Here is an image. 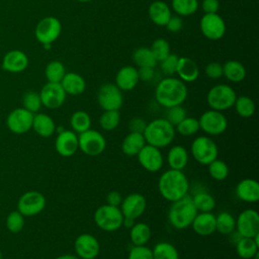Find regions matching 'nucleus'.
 I'll return each instance as SVG.
<instances>
[{
    "instance_id": "b1692460",
    "label": "nucleus",
    "mask_w": 259,
    "mask_h": 259,
    "mask_svg": "<svg viewBox=\"0 0 259 259\" xmlns=\"http://www.w3.org/2000/svg\"><path fill=\"white\" fill-rule=\"evenodd\" d=\"M191 227L199 236H209L215 232V214L211 211L197 212Z\"/></svg>"
},
{
    "instance_id": "a19ab883",
    "label": "nucleus",
    "mask_w": 259,
    "mask_h": 259,
    "mask_svg": "<svg viewBox=\"0 0 259 259\" xmlns=\"http://www.w3.org/2000/svg\"><path fill=\"white\" fill-rule=\"evenodd\" d=\"M120 121L119 110H103L99 117V125L102 130L110 132L115 130Z\"/></svg>"
},
{
    "instance_id": "ddd939ff",
    "label": "nucleus",
    "mask_w": 259,
    "mask_h": 259,
    "mask_svg": "<svg viewBox=\"0 0 259 259\" xmlns=\"http://www.w3.org/2000/svg\"><path fill=\"white\" fill-rule=\"evenodd\" d=\"M236 231L245 238H254L259 235V213L253 208L241 211L236 219Z\"/></svg>"
},
{
    "instance_id": "7ed1b4c3",
    "label": "nucleus",
    "mask_w": 259,
    "mask_h": 259,
    "mask_svg": "<svg viewBox=\"0 0 259 259\" xmlns=\"http://www.w3.org/2000/svg\"><path fill=\"white\" fill-rule=\"evenodd\" d=\"M175 134V126L165 118H156L148 122L143 133L146 143L158 149L169 146L173 142Z\"/></svg>"
},
{
    "instance_id": "f8f14e48",
    "label": "nucleus",
    "mask_w": 259,
    "mask_h": 259,
    "mask_svg": "<svg viewBox=\"0 0 259 259\" xmlns=\"http://www.w3.org/2000/svg\"><path fill=\"white\" fill-rule=\"evenodd\" d=\"M46 206V197L36 190L23 193L17 201V210L23 217H34L40 213Z\"/></svg>"
},
{
    "instance_id": "393cba45",
    "label": "nucleus",
    "mask_w": 259,
    "mask_h": 259,
    "mask_svg": "<svg viewBox=\"0 0 259 259\" xmlns=\"http://www.w3.org/2000/svg\"><path fill=\"white\" fill-rule=\"evenodd\" d=\"M60 84L66 94L74 96L82 94L86 88V82L84 78L75 72L66 73Z\"/></svg>"
},
{
    "instance_id": "2f4dec72",
    "label": "nucleus",
    "mask_w": 259,
    "mask_h": 259,
    "mask_svg": "<svg viewBox=\"0 0 259 259\" xmlns=\"http://www.w3.org/2000/svg\"><path fill=\"white\" fill-rule=\"evenodd\" d=\"M223 76L231 82L239 83L245 79L246 69L242 63L231 60L223 65Z\"/></svg>"
},
{
    "instance_id": "a878e982",
    "label": "nucleus",
    "mask_w": 259,
    "mask_h": 259,
    "mask_svg": "<svg viewBox=\"0 0 259 259\" xmlns=\"http://www.w3.org/2000/svg\"><path fill=\"white\" fill-rule=\"evenodd\" d=\"M176 73L179 76L181 81L185 82H193L198 78L199 69L196 63L187 57H180L177 64Z\"/></svg>"
},
{
    "instance_id": "6e6552de",
    "label": "nucleus",
    "mask_w": 259,
    "mask_h": 259,
    "mask_svg": "<svg viewBox=\"0 0 259 259\" xmlns=\"http://www.w3.org/2000/svg\"><path fill=\"white\" fill-rule=\"evenodd\" d=\"M78 146L85 155L95 157L104 152L106 140L100 132L89 128L78 135Z\"/></svg>"
},
{
    "instance_id": "9d476101",
    "label": "nucleus",
    "mask_w": 259,
    "mask_h": 259,
    "mask_svg": "<svg viewBox=\"0 0 259 259\" xmlns=\"http://www.w3.org/2000/svg\"><path fill=\"white\" fill-rule=\"evenodd\" d=\"M97 102L103 110H119L123 104L122 91L113 83H105L97 92Z\"/></svg>"
},
{
    "instance_id": "f03ea898",
    "label": "nucleus",
    "mask_w": 259,
    "mask_h": 259,
    "mask_svg": "<svg viewBox=\"0 0 259 259\" xmlns=\"http://www.w3.org/2000/svg\"><path fill=\"white\" fill-rule=\"evenodd\" d=\"M188 90L183 81L174 77L161 80L155 90L156 101L165 108L181 105L187 97Z\"/></svg>"
},
{
    "instance_id": "f704fd0d",
    "label": "nucleus",
    "mask_w": 259,
    "mask_h": 259,
    "mask_svg": "<svg viewBox=\"0 0 259 259\" xmlns=\"http://www.w3.org/2000/svg\"><path fill=\"white\" fill-rule=\"evenodd\" d=\"M91 123L92 121L89 113L84 110H77L70 117V125L72 131L78 135L91 128Z\"/></svg>"
},
{
    "instance_id": "c756f323",
    "label": "nucleus",
    "mask_w": 259,
    "mask_h": 259,
    "mask_svg": "<svg viewBox=\"0 0 259 259\" xmlns=\"http://www.w3.org/2000/svg\"><path fill=\"white\" fill-rule=\"evenodd\" d=\"M146 141L143 134L130 133L121 142V151L124 155L134 157L139 154L142 148L146 145Z\"/></svg>"
},
{
    "instance_id": "603ef678",
    "label": "nucleus",
    "mask_w": 259,
    "mask_h": 259,
    "mask_svg": "<svg viewBox=\"0 0 259 259\" xmlns=\"http://www.w3.org/2000/svg\"><path fill=\"white\" fill-rule=\"evenodd\" d=\"M205 75L211 79H218L223 76V65L218 62H211L205 67Z\"/></svg>"
},
{
    "instance_id": "cd10ccee",
    "label": "nucleus",
    "mask_w": 259,
    "mask_h": 259,
    "mask_svg": "<svg viewBox=\"0 0 259 259\" xmlns=\"http://www.w3.org/2000/svg\"><path fill=\"white\" fill-rule=\"evenodd\" d=\"M189 161V155L187 150L181 145H175L171 147L167 153V163L170 169L181 170L187 166Z\"/></svg>"
},
{
    "instance_id": "ea45409f",
    "label": "nucleus",
    "mask_w": 259,
    "mask_h": 259,
    "mask_svg": "<svg viewBox=\"0 0 259 259\" xmlns=\"http://www.w3.org/2000/svg\"><path fill=\"white\" fill-rule=\"evenodd\" d=\"M65 74H66L65 66L60 61L50 62L45 69V75L48 82L60 83L63 77L65 76Z\"/></svg>"
},
{
    "instance_id": "a211bd4d",
    "label": "nucleus",
    "mask_w": 259,
    "mask_h": 259,
    "mask_svg": "<svg viewBox=\"0 0 259 259\" xmlns=\"http://www.w3.org/2000/svg\"><path fill=\"white\" fill-rule=\"evenodd\" d=\"M140 165L148 172H158L164 164L161 149L146 144L137 155Z\"/></svg>"
},
{
    "instance_id": "680f3d73",
    "label": "nucleus",
    "mask_w": 259,
    "mask_h": 259,
    "mask_svg": "<svg viewBox=\"0 0 259 259\" xmlns=\"http://www.w3.org/2000/svg\"><path fill=\"white\" fill-rule=\"evenodd\" d=\"M0 259H2V252L0 251Z\"/></svg>"
},
{
    "instance_id": "6ab92c4d",
    "label": "nucleus",
    "mask_w": 259,
    "mask_h": 259,
    "mask_svg": "<svg viewBox=\"0 0 259 259\" xmlns=\"http://www.w3.org/2000/svg\"><path fill=\"white\" fill-rule=\"evenodd\" d=\"M201 33L210 40H219L226 32L224 19L218 14H204L200 19Z\"/></svg>"
},
{
    "instance_id": "0eeeda50",
    "label": "nucleus",
    "mask_w": 259,
    "mask_h": 259,
    "mask_svg": "<svg viewBox=\"0 0 259 259\" xmlns=\"http://www.w3.org/2000/svg\"><path fill=\"white\" fill-rule=\"evenodd\" d=\"M190 153L197 163L207 166L218 158L219 147L209 136H199L192 141Z\"/></svg>"
},
{
    "instance_id": "39448f33",
    "label": "nucleus",
    "mask_w": 259,
    "mask_h": 259,
    "mask_svg": "<svg viewBox=\"0 0 259 259\" xmlns=\"http://www.w3.org/2000/svg\"><path fill=\"white\" fill-rule=\"evenodd\" d=\"M93 219L95 225L105 232H115L123 224V215L120 208L106 203L96 208Z\"/></svg>"
},
{
    "instance_id": "864d4df0",
    "label": "nucleus",
    "mask_w": 259,
    "mask_h": 259,
    "mask_svg": "<svg viewBox=\"0 0 259 259\" xmlns=\"http://www.w3.org/2000/svg\"><path fill=\"white\" fill-rule=\"evenodd\" d=\"M146 125H147V122L143 118H141V117H133L128 121L130 133L143 134L145 128H146Z\"/></svg>"
},
{
    "instance_id": "f257e3e1",
    "label": "nucleus",
    "mask_w": 259,
    "mask_h": 259,
    "mask_svg": "<svg viewBox=\"0 0 259 259\" xmlns=\"http://www.w3.org/2000/svg\"><path fill=\"white\" fill-rule=\"evenodd\" d=\"M158 190L164 199L173 202L188 194L189 182L183 171L169 168L159 177Z\"/></svg>"
},
{
    "instance_id": "3c124183",
    "label": "nucleus",
    "mask_w": 259,
    "mask_h": 259,
    "mask_svg": "<svg viewBox=\"0 0 259 259\" xmlns=\"http://www.w3.org/2000/svg\"><path fill=\"white\" fill-rule=\"evenodd\" d=\"M127 259H154L152 249L144 246H133L128 252Z\"/></svg>"
},
{
    "instance_id": "58836bf2",
    "label": "nucleus",
    "mask_w": 259,
    "mask_h": 259,
    "mask_svg": "<svg viewBox=\"0 0 259 259\" xmlns=\"http://www.w3.org/2000/svg\"><path fill=\"white\" fill-rule=\"evenodd\" d=\"M236 112L238 113V115H240L241 117L244 118H248L251 117L256 109L255 106V102L253 101V99H251L249 96H237L236 101L234 103Z\"/></svg>"
},
{
    "instance_id": "37998d69",
    "label": "nucleus",
    "mask_w": 259,
    "mask_h": 259,
    "mask_svg": "<svg viewBox=\"0 0 259 259\" xmlns=\"http://www.w3.org/2000/svg\"><path fill=\"white\" fill-rule=\"evenodd\" d=\"M173 10L180 16H189L198 9L197 0H172Z\"/></svg>"
},
{
    "instance_id": "4d7b16f0",
    "label": "nucleus",
    "mask_w": 259,
    "mask_h": 259,
    "mask_svg": "<svg viewBox=\"0 0 259 259\" xmlns=\"http://www.w3.org/2000/svg\"><path fill=\"white\" fill-rule=\"evenodd\" d=\"M220 8L219 0H203L202 1V10L205 14L217 13Z\"/></svg>"
},
{
    "instance_id": "2eb2a0df",
    "label": "nucleus",
    "mask_w": 259,
    "mask_h": 259,
    "mask_svg": "<svg viewBox=\"0 0 259 259\" xmlns=\"http://www.w3.org/2000/svg\"><path fill=\"white\" fill-rule=\"evenodd\" d=\"M119 208L123 219L136 222L146 211L147 200L141 193H131L122 198Z\"/></svg>"
},
{
    "instance_id": "49530a36",
    "label": "nucleus",
    "mask_w": 259,
    "mask_h": 259,
    "mask_svg": "<svg viewBox=\"0 0 259 259\" xmlns=\"http://www.w3.org/2000/svg\"><path fill=\"white\" fill-rule=\"evenodd\" d=\"M6 227L9 232L16 234L19 233L24 227V217L18 211H11L6 219Z\"/></svg>"
},
{
    "instance_id": "c85d7f7f",
    "label": "nucleus",
    "mask_w": 259,
    "mask_h": 259,
    "mask_svg": "<svg viewBox=\"0 0 259 259\" xmlns=\"http://www.w3.org/2000/svg\"><path fill=\"white\" fill-rule=\"evenodd\" d=\"M150 19L159 26H165L172 16L170 7L163 1L157 0L151 3L148 9Z\"/></svg>"
},
{
    "instance_id": "8fccbe9b",
    "label": "nucleus",
    "mask_w": 259,
    "mask_h": 259,
    "mask_svg": "<svg viewBox=\"0 0 259 259\" xmlns=\"http://www.w3.org/2000/svg\"><path fill=\"white\" fill-rule=\"evenodd\" d=\"M179 57L175 54H169L164 60H162L161 63V70L163 73L167 76H172L173 74L176 73L177 69V64H178Z\"/></svg>"
},
{
    "instance_id": "e433bc0d",
    "label": "nucleus",
    "mask_w": 259,
    "mask_h": 259,
    "mask_svg": "<svg viewBox=\"0 0 259 259\" xmlns=\"http://www.w3.org/2000/svg\"><path fill=\"white\" fill-rule=\"evenodd\" d=\"M133 61L134 63L140 67H151L155 68L158 61L156 60L154 54L152 53L150 48H139L133 54Z\"/></svg>"
},
{
    "instance_id": "4be33fe9",
    "label": "nucleus",
    "mask_w": 259,
    "mask_h": 259,
    "mask_svg": "<svg viewBox=\"0 0 259 259\" xmlns=\"http://www.w3.org/2000/svg\"><path fill=\"white\" fill-rule=\"evenodd\" d=\"M237 197L244 202L254 203L259 200V183L252 178H245L236 186Z\"/></svg>"
},
{
    "instance_id": "412c9836",
    "label": "nucleus",
    "mask_w": 259,
    "mask_h": 259,
    "mask_svg": "<svg viewBox=\"0 0 259 259\" xmlns=\"http://www.w3.org/2000/svg\"><path fill=\"white\" fill-rule=\"evenodd\" d=\"M28 57L20 50H12L5 54L2 60V69L10 73H20L28 66Z\"/></svg>"
},
{
    "instance_id": "052dcab7",
    "label": "nucleus",
    "mask_w": 259,
    "mask_h": 259,
    "mask_svg": "<svg viewBox=\"0 0 259 259\" xmlns=\"http://www.w3.org/2000/svg\"><path fill=\"white\" fill-rule=\"evenodd\" d=\"M77 1H79V2H83V3H86V2H89V1H91V0H77Z\"/></svg>"
},
{
    "instance_id": "5701e85b",
    "label": "nucleus",
    "mask_w": 259,
    "mask_h": 259,
    "mask_svg": "<svg viewBox=\"0 0 259 259\" xmlns=\"http://www.w3.org/2000/svg\"><path fill=\"white\" fill-rule=\"evenodd\" d=\"M138 69L133 66H124L120 68L115 75V85L121 91H131L139 83Z\"/></svg>"
},
{
    "instance_id": "f3484780",
    "label": "nucleus",
    "mask_w": 259,
    "mask_h": 259,
    "mask_svg": "<svg viewBox=\"0 0 259 259\" xmlns=\"http://www.w3.org/2000/svg\"><path fill=\"white\" fill-rule=\"evenodd\" d=\"M41 104L49 109H57L61 107L66 100V92L60 83L48 82L44 85L39 92Z\"/></svg>"
},
{
    "instance_id": "13d9d810",
    "label": "nucleus",
    "mask_w": 259,
    "mask_h": 259,
    "mask_svg": "<svg viewBox=\"0 0 259 259\" xmlns=\"http://www.w3.org/2000/svg\"><path fill=\"white\" fill-rule=\"evenodd\" d=\"M139 79L143 81H151L154 77V68L151 67H140L138 70Z\"/></svg>"
},
{
    "instance_id": "5fc2aeb1",
    "label": "nucleus",
    "mask_w": 259,
    "mask_h": 259,
    "mask_svg": "<svg viewBox=\"0 0 259 259\" xmlns=\"http://www.w3.org/2000/svg\"><path fill=\"white\" fill-rule=\"evenodd\" d=\"M182 25H183V21L181 17L176 15V16H171L165 26L170 32H178L182 28Z\"/></svg>"
},
{
    "instance_id": "6e6d98bb",
    "label": "nucleus",
    "mask_w": 259,
    "mask_h": 259,
    "mask_svg": "<svg viewBox=\"0 0 259 259\" xmlns=\"http://www.w3.org/2000/svg\"><path fill=\"white\" fill-rule=\"evenodd\" d=\"M122 195L116 191V190H111L110 192H108V194L106 195V204L112 205V206H118L120 205L121 201H122Z\"/></svg>"
},
{
    "instance_id": "473e14b6",
    "label": "nucleus",
    "mask_w": 259,
    "mask_h": 259,
    "mask_svg": "<svg viewBox=\"0 0 259 259\" xmlns=\"http://www.w3.org/2000/svg\"><path fill=\"white\" fill-rule=\"evenodd\" d=\"M235 247L236 252L240 258L253 259V257L258 254L259 243H257L253 238L242 237L235 245Z\"/></svg>"
},
{
    "instance_id": "c9c22d12",
    "label": "nucleus",
    "mask_w": 259,
    "mask_h": 259,
    "mask_svg": "<svg viewBox=\"0 0 259 259\" xmlns=\"http://www.w3.org/2000/svg\"><path fill=\"white\" fill-rule=\"evenodd\" d=\"M236 230V219L228 212L222 211L215 215V232L222 235H229Z\"/></svg>"
},
{
    "instance_id": "de8ad7c7",
    "label": "nucleus",
    "mask_w": 259,
    "mask_h": 259,
    "mask_svg": "<svg viewBox=\"0 0 259 259\" xmlns=\"http://www.w3.org/2000/svg\"><path fill=\"white\" fill-rule=\"evenodd\" d=\"M150 49L158 62H161L170 54V45L164 38L155 39Z\"/></svg>"
},
{
    "instance_id": "09e8293b",
    "label": "nucleus",
    "mask_w": 259,
    "mask_h": 259,
    "mask_svg": "<svg viewBox=\"0 0 259 259\" xmlns=\"http://www.w3.org/2000/svg\"><path fill=\"white\" fill-rule=\"evenodd\" d=\"M166 109L167 110L164 118L168 120L173 126H176L181 120H183L187 116L186 110L181 105H175Z\"/></svg>"
},
{
    "instance_id": "dca6fc26",
    "label": "nucleus",
    "mask_w": 259,
    "mask_h": 259,
    "mask_svg": "<svg viewBox=\"0 0 259 259\" xmlns=\"http://www.w3.org/2000/svg\"><path fill=\"white\" fill-rule=\"evenodd\" d=\"M75 254L80 259H95L100 252V244L95 236L83 233L74 242Z\"/></svg>"
},
{
    "instance_id": "20e7f679",
    "label": "nucleus",
    "mask_w": 259,
    "mask_h": 259,
    "mask_svg": "<svg viewBox=\"0 0 259 259\" xmlns=\"http://www.w3.org/2000/svg\"><path fill=\"white\" fill-rule=\"evenodd\" d=\"M197 212L191 196L186 194L184 197L171 202L168 210V221L174 229L184 230L191 226Z\"/></svg>"
},
{
    "instance_id": "7c9ffc66",
    "label": "nucleus",
    "mask_w": 259,
    "mask_h": 259,
    "mask_svg": "<svg viewBox=\"0 0 259 259\" xmlns=\"http://www.w3.org/2000/svg\"><path fill=\"white\" fill-rule=\"evenodd\" d=\"M151 228L146 223H135L130 228V239L134 246H144L151 239Z\"/></svg>"
},
{
    "instance_id": "72a5a7b5",
    "label": "nucleus",
    "mask_w": 259,
    "mask_h": 259,
    "mask_svg": "<svg viewBox=\"0 0 259 259\" xmlns=\"http://www.w3.org/2000/svg\"><path fill=\"white\" fill-rule=\"evenodd\" d=\"M192 202L198 212L212 211L215 207L214 197L206 191H198L191 196Z\"/></svg>"
},
{
    "instance_id": "a18cd8bd",
    "label": "nucleus",
    "mask_w": 259,
    "mask_h": 259,
    "mask_svg": "<svg viewBox=\"0 0 259 259\" xmlns=\"http://www.w3.org/2000/svg\"><path fill=\"white\" fill-rule=\"evenodd\" d=\"M22 104L23 108L32 112L33 114L36 113L41 107V100L39 93L36 91H27L24 93L22 97Z\"/></svg>"
},
{
    "instance_id": "bf43d9fd",
    "label": "nucleus",
    "mask_w": 259,
    "mask_h": 259,
    "mask_svg": "<svg viewBox=\"0 0 259 259\" xmlns=\"http://www.w3.org/2000/svg\"><path fill=\"white\" fill-rule=\"evenodd\" d=\"M55 259H80V258L76 254H63L56 257Z\"/></svg>"
},
{
    "instance_id": "aec40b11",
    "label": "nucleus",
    "mask_w": 259,
    "mask_h": 259,
    "mask_svg": "<svg viewBox=\"0 0 259 259\" xmlns=\"http://www.w3.org/2000/svg\"><path fill=\"white\" fill-rule=\"evenodd\" d=\"M55 149L62 157H71L79 150L78 135L71 130H64L58 134L55 141Z\"/></svg>"
},
{
    "instance_id": "4c0bfd02",
    "label": "nucleus",
    "mask_w": 259,
    "mask_h": 259,
    "mask_svg": "<svg viewBox=\"0 0 259 259\" xmlns=\"http://www.w3.org/2000/svg\"><path fill=\"white\" fill-rule=\"evenodd\" d=\"M154 259H179V252L169 242H159L152 249Z\"/></svg>"
},
{
    "instance_id": "79ce46f5",
    "label": "nucleus",
    "mask_w": 259,
    "mask_h": 259,
    "mask_svg": "<svg viewBox=\"0 0 259 259\" xmlns=\"http://www.w3.org/2000/svg\"><path fill=\"white\" fill-rule=\"evenodd\" d=\"M207 170L209 176L217 181H223L229 175L228 164L225 161L220 160L218 158L207 165Z\"/></svg>"
},
{
    "instance_id": "9b49d317",
    "label": "nucleus",
    "mask_w": 259,
    "mask_h": 259,
    "mask_svg": "<svg viewBox=\"0 0 259 259\" xmlns=\"http://www.w3.org/2000/svg\"><path fill=\"white\" fill-rule=\"evenodd\" d=\"M62 24L54 16H46L38 21L35 27V37L42 46L52 45L61 34Z\"/></svg>"
},
{
    "instance_id": "423d86ee",
    "label": "nucleus",
    "mask_w": 259,
    "mask_h": 259,
    "mask_svg": "<svg viewBox=\"0 0 259 259\" xmlns=\"http://www.w3.org/2000/svg\"><path fill=\"white\" fill-rule=\"evenodd\" d=\"M236 98L235 90L227 84H218L211 87L206 94V102L210 109L222 112L233 107Z\"/></svg>"
},
{
    "instance_id": "4468645a",
    "label": "nucleus",
    "mask_w": 259,
    "mask_h": 259,
    "mask_svg": "<svg viewBox=\"0 0 259 259\" xmlns=\"http://www.w3.org/2000/svg\"><path fill=\"white\" fill-rule=\"evenodd\" d=\"M33 113L23 107L13 109L6 118V124L10 132L15 135L27 133L32 126Z\"/></svg>"
},
{
    "instance_id": "bb28decb",
    "label": "nucleus",
    "mask_w": 259,
    "mask_h": 259,
    "mask_svg": "<svg viewBox=\"0 0 259 259\" xmlns=\"http://www.w3.org/2000/svg\"><path fill=\"white\" fill-rule=\"evenodd\" d=\"M56 123L54 119L46 113H34L31 128L42 138L52 137L56 132Z\"/></svg>"
},
{
    "instance_id": "1a4fd4ad",
    "label": "nucleus",
    "mask_w": 259,
    "mask_h": 259,
    "mask_svg": "<svg viewBox=\"0 0 259 259\" xmlns=\"http://www.w3.org/2000/svg\"><path fill=\"white\" fill-rule=\"evenodd\" d=\"M199 130L207 136H219L228 128V119L222 111L209 109L198 118Z\"/></svg>"
},
{
    "instance_id": "c03bdc74",
    "label": "nucleus",
    "mask_w": 259,
    "mask_h": 259,
    "mask_svg": "<svg viewBox=\"0 0 259 259\" xmlns=\"http://www.w3.org/2000/svg\"><path fill=\"white\" fill-rule=\"evenodd\" d=\"M198 131H199L198 119L194 117H189V116H186L183 120H181L175 126V132H177L180 136H183V137L193 136Z\"/></svg>"
}]
</instances>
